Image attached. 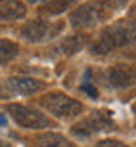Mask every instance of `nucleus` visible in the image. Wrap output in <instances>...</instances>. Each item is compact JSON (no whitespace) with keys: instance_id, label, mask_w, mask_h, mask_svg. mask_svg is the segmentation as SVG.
<instances>
[{"instance_id":"obj_1","label":"nucleus","mask_w":136,"mask_h":147,"mask_svg":"<svg viewBox=\"0 0 136 147\" xmlns=\"http://www.w3.org/2000/svg\"><path fill=\"white\" fill-rule=\"evenodd\" d=\"M136 42V23L134 21H119L115 25L106 26L100 32L98 40L91 45L93 55H106L114 49L131 45Z\"/></svg>"},{"instance_id":"obj_2","label":"nucleus","mask_w":136,"mask_h":147,"mask_svg":"<svg viewBox=\"0 0 136 147\" xmlns=\"http://www.w3.org/2000/svg\"><path fill=\"white\" fill-rule=\"evenodd\" d=\"M42 104L51 115L59 117V119H72V117H78L83 111V106L76 98L64 94V92H51V94L44 96Z\"/></svg>"},{"instance_id":"obj_3","label":"nucleus","mask_w":136,"mask_h":147,"mask_svg":"<svg viewBox=\"0 0 136 147\" xmlns=\"http://www.w3.org/2000/svg\"><path fill=\"white\" fill-rule=\"evenodd\" d=\"M115 123L112 119V113L100 109V111H93L91 115H87L85 119H81L79 123H76L72 126V132L79 138H89L93 134L104 132V130H114Z\"/></svg>"},{"instance_id":"obj_4","label":"nucleus","mask_w":136,"mask_h":147,"mask_svg":"<svg viewBox=\"0 0 136 147\" xmlns=\"http://www.w3.org/2000/svg\"><path fill=\"white\" fill-rule=\"evenodd\" d=\"M8 113L13 117V121L25 128H47L51 125V119L40 113L38 109L28 108L23 104H8Z\"/></svg>"},{"instance_id":"obj_5","label":"nucleus","mask_w":136,"mask_h":147,"mask_svg":"<svg viewBox=\"0 0 136 147\" xmlns=\"http://www.w3.org/2000/svg\"><path fill=\"white\" fill-rule=\"evenodd\" d=\"M61 30H62V23L53 25V23H45V21H30L23 26V36L28 42L38 43V42H44V40L55 38Z\"/></svg>"},{"instance_id":"obj_6","label":"nucleus","mask_w":136,"mask_h":147,"mask_svg":"<svg viewBox=\"0 0 136 147\" xmlns=\"http://www.w3.org/2000/svg\"><path fill=\"white\" fill-rule=\"evenodd\" d=\"M100 21L102 11L100 6L97 4H83L70 13V23L76 28H91V26H97Z\"/></svg>"},{"instance_id":"obj_7","label":"nucleus","mask_w":136,"mask_h":147,"mask_svg":"<svg viewBox=\"0 0 136 147\" xmlns=\"http://www.w3.org/2000/svg\"><path fill=\"white\" fill-rule=\"evenodd\" d=\"M136 81V68L129 64H117L108 70V83L114 89H127Z\"/></svg>"},{"instance_id":"obj_8","label":"nucleus","mask_w":136,"mask_h":147,"mask_svg":"<svg viewBox=\"0 0 136 147\" xmlns=\"http://www.w3.org/2000/svg\"><path fill=\"white\" fill-rule=\"evenodd\" d=\"M45 87L44 81L34 78H9L6 79V89L15 94H34Z\"/></svg>"},{"instance_id":"obj_9","label":"nucleus","mask_w":136,"mask_h":147,"mask_svg":"<svg viewBox=\"0 0 136 147\" xmlns=\"http://www.w3.org/2000/svg\"><path fill=\"white\" fill-rule=\"evenodd\" d=\"M26 8L19 0H8L0 4V21H15V19L25 17Z\"/></svg>"},{"instance_id":"obj_10","label":"nucleus","mask_w":136,"mask_h":147,"mask_svg":"<svg viewBox=\"0 0 136 147\" xmlns=\"http://www.w3.org/2000/svg\"><path fill=\"white\" fill-rule=\"evenodd\" d=\"M36 145L38 147H74L70 143V140H66L62 134H57V132L40 134L36 138Z\"/></svg>"},{"instance_id":"obj_11","label":"nucleus","mask_w":136,"mask_h":147,"mask_svg":"<svg viewBox=\"0 0 136 147\" xmlns=\"http://www.w3.org/2000/svg\"><path fill=\"white\" fill-rule=\"evenodd\" d=\"M83 43H85V36H70V38H64L61 43H57L55 51L61 53V55H74L83 47Z\"/></svg>"},{"instance_id":"obj_12","label":"nucleus","mask_w":136,"mask_h":147,"mask_svg":"<svg viewBox=\"0 0 136 147\" xmlns=\"http://www.w3.org/2000/svg\"><path fill=\"white\" fill-rule=\"evenodd\" d=\"M19 53V45L12 40H0V64L13 61Z\"/></svg>"},{"instance_id":"obj_13","label":"nucleus","mask_w":136,"mask_h":147,"mask_svg":"<svg viewBox=\"0 0 136 147\" xmlns=\"http://www.w3.org/2000/svg\"><path fill=\"white\" fill-rule=\"evenodd\" d=\"M74 2L76 0H49L47 4H45V9L51 15H57V13H62L66 8H70Z\"/></svg>"},{"instance_id":"obj_14","label":"nucleus","mask_w":136,"mask_h":147,"mask_svg":"<svg viewBox=\"0 0 136 147\" xmlns=\"http://www.w3.org/2000/svg\"><path fill=\"white\" fill-rule=\"evenodd\" d=\"M81 91H85L87 94L95 96V98L98 96V91H97V89H95V87L91 85V70H87V72H85V76H83V83H81Z\"/></svg>"},{"instance_id":"obj_15","label":"nucleus","mask_w":136,"mask_h":147,"mask_svg":"<svg viewBox=\"0 0 136 147\" xmlns=\"http://www.w3.org/2000/svg\"><path fill=\"white\" fill-rule=\"evenodd\" d=\"M127 4V0H102V6L108 9H119Z\"/></svg>"},{"instance_id":"obj_16","label":"nucleus","mask_w":136,"mask_h":147,"mask_svg":"<svg viewBox=\"0 0 136 147\" xmlns=\"http://www.w3.org/2000/svg\"><path fill=\"white\" fill-rule=\"evenodd\" d=\"M95 147H127V145L123 142H119V140H102Z\"/></svg>"},{"instance_id":"obj_17","label":"nucleus","mask_w":136,"mask_h":147,"mask_svg":"<svg viewBox=\"0 0 136 147\" xmlns=\"http://www.w3.org/2000/svg\"><path fill=\"white\" fill-rule=\"evenodd\" d=\"M0 126H6V115L0 113Z\"/></svg>"},{"instance_id":"obj_18","label":"nucleus","mask_w":136,"mask_h":147,"mask_svg":"<svg viewBox=\"0 0 136 147\" xmlns=\"http://www.w3.org/2000/svg\"><path fill=\"white\" fill-rule=\"evenodd\" d=\"M0 147H13V145H9V143L4 142V140H0Z\"/></svg>"},{"instance_id":"obj_19","label":"nucleus","mask_w":136,"mask_h":147,"mask_svg":"<svg viewBox=\"0 0 136 147\" xmlns=\"http://www.w3.org/2000/svg\"><path fill=\"white\" fill-rule=\"evenodd\" d=\"M132 109H134V115H136V104H134V108H132Z\"/></svg>"},{"instance_id":"obj_20","label":"nucleus","mask_w":136,"mask_h":147,"mask_svg":"<svg viewBox=\"0 0 136 147\" xmlns=\"http://www.w3.org/2000/svg\"><path fill=\"white\" fill-rule=\"evenodd\" d=\"M30 2H38V0H30Z\"/></svg>"}]
</instances>
